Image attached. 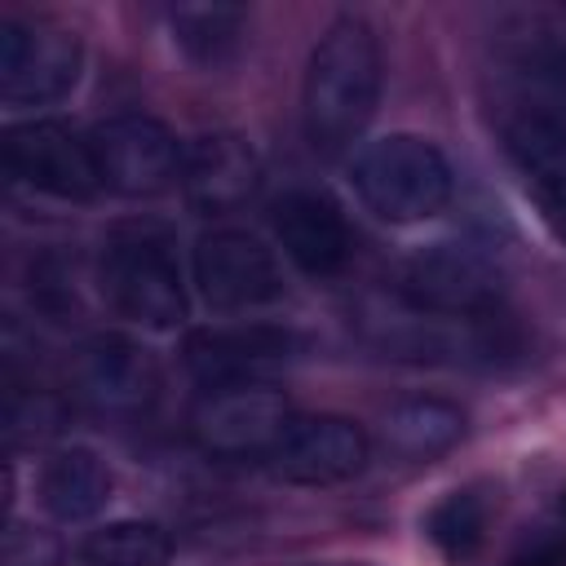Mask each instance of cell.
<instances>
[{"label":"cell","mask_w":566,"mask_h":566,"mask_svg":"<svg viewBox=\"0 0 566 566\" xmlns=\"http://www.w3.org/2000/svg\"><path fill=\"white\" fill-rule=\"evenodd\" d=\"M385 57L367 18L340 13L310 49L301 80V128L318 155H345L380 106Z\"/></svg>","instance_id":"obj_1"},{"label":"cell","mask_w":566,"mask_h":566,"mask_svg":"<svg viewBox=\"0 0 566 566\" xmlns=\"http://www.w3.org/2000/svg\"><path fill=\"white\" fill-rule=\"evenodd\" d=\"M80 557L88 566H168L172 562V539L159 522L142 517H119L84 535Z\"/></svg>","instance_id":"obj_20"},{"label":"cell","mask_w":566,"mask_h":566,"mask_svg":"<svg viewBox=\"0 0 566 566\" xmlns=\"http://www.w3.org/2000/svg\"><path fill=\"white\" fill-rule=\"evenodd\" d=\"M71 385L88 411L111 416V420H133L150 411L159 394V367L146 345L119 332H102L80 345L71 363Z\"/></svg>","instance_id":"obj_11"},{"label":"cell","mask_w":566,"mask_h":566,"mask_svg":"<svg viewBox=\"0 0 566 566\" xmlns=\"http://www.w3.org/2000/svg\"><path fill=\"white\" fill-rule=\"evenodd\" d=\"M97 283L106 305L142 327L168 332L186 318V274L177 261V239L159 221H124L102 239Z\"/></svg>","instance_id":"obj_2"},{"label":"cell","mask_w":566,"mask_h":566,"mask_svg":"<svg viewBox=\"0 0 566 566\" xmlns=\"http://www.w3.org/2000/svg\"><path fill=\"white\" fill-rule=\"evenodd\" d=\"M327 566H367V562H327Z\"/></svg>","instance_id":"obj_24"},{"label":"cell","mask_w":566,"mask_h":566,"mask_svg":"<svg viewBox=\"0 0 566 566\" xmlns=\"http://www.w3.org/2000/svg\"><path fill=\"white\" fill-rule=\"evenodd\" d=\"M504 150L539 221L553 230L557 243H566V119L526 106L504 119Z\"/></svg>","instance_id":"obj_14"},{"label":"cell","mask_w":566,"mask_h":566,"mask_svg":"<svg viewBox=\"0 0 566 566\" xmlns=\"http://www.w3.org/2000/svg\"><path fill=\"white\" fill-rule=\"evenodd\" d=\"M111 469L97 451L88 447H57L44 464H40V478H35V491H40V504L53 522H88L106 509L111 500Z\"/></svg>","instance_id":"obj_16"},{"label":"cell","mask_w":566,"mask_h":566,"mask_svg":"<svg viewBox=\"0 0 566 566\" xmlns=\"http://www.w3.org/2000/svg\"><path fill=\"white\" fill-rule=\"evenodd\" d=\"M509 566H566V491L553 504V513L517 544Z\"/></svg>","instance_id":"obj_22"},{"label":"cell","mask_w":566,"mask_h":566,"mask_svg":"<svg viewBox=\"0 0 566 566\" xmlns=\"http://www.w3.org/2000/svg\"><path fill=\"white\" fill-rule=\"evenodd\" d=\"M4 168L35 195L88 203L102 195L93 142L66 119H27L4 128Z\"/></svg>","instance_id":"obj_6"},{"label":"cell","mask_w":566,"mask_h":566,"mask_svg":"<svg viewBox=\"0 0 566 566\" xmlns=\"http://www.w3.org/2000/svg\"><path fill=\"white\" fill-rule=\"evenodd\" d=\"M190 270L203 305L217 314H248L287 296L274 248H265L252 230H239V226H217L199 234Z\"/></svg>","instance_id":"obj_5"},{"label":"cell","mask_w":566,"mask_h":566,"mask_svg":"<svg viewBox=\"0 0 566 566\" xmlns=\"http://www.w3.org/2000/svg\"><path fill=\"white\" fill-rule=\"evenodd\" d=\"M270 226H274V239H279L283 256L310 279H332L354 256L349 221H345L340 203L323 190L296 186V190L279 195L274 208H270Z\"/></svg>","instance_id":"obj_13"},{"label":"cell","mask_w":566,"mask_h":566,"mask_svg":"<svg viewBox=\"0 0 566 566\" xmlns=\"http://www.w3.org/2000/svg\"><path fill=\"white\" fill-rule=\"evenodd\" d=\"M292 420V402L270 385L203 389L190 407V438L217 460H270Z\"/></svg>","instance_id":"obj_9"},{"label":"cell","mask_w":566,"mask_h":566,"mask_svg":"<svg viewBox=\"0 0 566 566\" xmlns=\"http://www.w3.org/2000/svg\"><path fill=\"white\" fill-rule=\"evenodd\" d=\"M398 301L438 323H482L504 305V270L473 243H433L402 265Z\"/></svg>","instance_id":"obj_4"},{"label":"cell","mask_w":566,"mask_h":566,"mask_svg":"<svg viewBox=\"0 0 566 566\" xmlns=\"http://www.w3.org/2000/svg\"><path fill=\"white\" fill-rule=\"evenodd\" d=\"M486 531H491V504L478 495V491H451L442 495L429 513H424V535L429 544L451 562V566H464L482 553L486 544Z\"/></svg>","instance_id":"obj_19"},{"label":"cell","mask_w":566,"mask_h":566,"mask_svg":"<svg viewBox=\"0 0 566 566\" xmlns=\"http://www.w3.org/2000/svg\"><path fill=\"white\" fill-rule=\"evenodd\" d=\"M62 420L57 398L40 394V389H13L9 394V433L13 438H44L53 433Z\"/></svg>","instance_id":"obj_23"},{"label":"cell","mask_w":566,"mask_h":566,"mask_svg":"<svg viewBox=\"0 0 566 566\" xmlns=\"http://www.w3.org/2000/svg\"><path fill=\"white\" fill-rule=\"evenodd\" d=\"M371 438L345 416H296L279 447L270 451V469L292 486H336L367 469Z\"/></svg>","instance_id":"obj_12"},{"label":"cell","mask_w":566,"mask_h":566,"mask_svg":"<svg viewBox=\"0 0 566 566\" xmlns=\"http://www.w3.org/2000/svg\"><path fill=\"white\" fill-rule=\"evenodd\" d=\"M172 44L195 66H226L248 31V9L239 4H177L168 9Z\"/></svg>","instance_id":"obj_18"},{"label":"cell","mask_w":566,"mask_h":566,"mask_svg":"<svg viewBox=\"0 0 566 566\" xmlns=\"http://www.w3.org/2000/svg\"><path fill=\"white\" fill-rule=\"evenodd\" d=\"M261 190V155L234 128H212L181 150V195L195 212H234Z\"/></svg>","instance_id":"obj_15"},{"label":"cell","mask_w":566,"mask_h":566,"mask_svg":"<svg viewBox=\"0 0 566 566\" xmlns=\"http://www.w3.org/2000/svg\"><path fill=\"white\" fill-rule=\"evenodd\" d=\"M93 159L102 172V190L124 199H155L181 181V150L168 124L142 111H124L102 119L93 133Z\"/></svg>","instance_id":"obj_8"},{"label":"cell","mask_w":566,"mask_h":566,"mask_svg":"<svg viewBox=\"0 0 566 566\" xmlns=\"http://www.w3.org/2000/svg\"><path fill=\"white\" fill-rule=\"evenodd\" d=\"M84 44L71 27L49 18L0 22V97L9 106H44L75 88Z\"/></svg>","instance_id":"obj_7"},{"label":"cell","mask_w":566,"mask_h":566,"mask_svg":"<svg viewBox=\"0 0 566 566\" xmlns=\"http://www.w3.org/2000/svg\"><path fill=\"white\" fill-rule=\"evenodd\" d=\"M349 181L363 208L389 226L438 217L455 190L447 155L420 133H389L380 142H367L349 168Z\"/></svg>","instance_id":"obj_3"},{"label":"cell","mask_w":566,"mask_h":566,"mask_svg":"<svg viewBox=\"0 0 566 566\" xmlns=\"http://www.w3.org/2000/svg\"><path fill=\"white\" fill-rule=\"evenodd\" d=\"M460 438H464V411L447 398H407V402L389 407L380 420L385 451L407 464L447 455Z\"/></svg>","instance_id":"obj_17"},{"label":"cell","mask_w":566,"mask_h":566,"mask_svg":"<svg viewBox=\"0 0 566 566\" xmlns=\"http://www.w3.org/2000/svg\"><path fill=\"white\" fill-rule=\"evenodd\" d=\"M305 340L292 327L243 323V327H195L181 340V363L203 389L265 385L274 371L296 363Z\"/></svg>","instance_id":"obj_10"},{"label":"cell","mask_w":566,"mask_h":566,"mask_svg":"<svg viewBox=\"0 0 566 566\" xmlns=\"http://www.w3.org/2000/svg\"><path fill=\"white\" fill-rule=\"evenodd\" d=\"M0 566H62V539L35 522L9 517L4 544H0Z\"/></svg>","instance_id":"obj_21"}]
</instances>
